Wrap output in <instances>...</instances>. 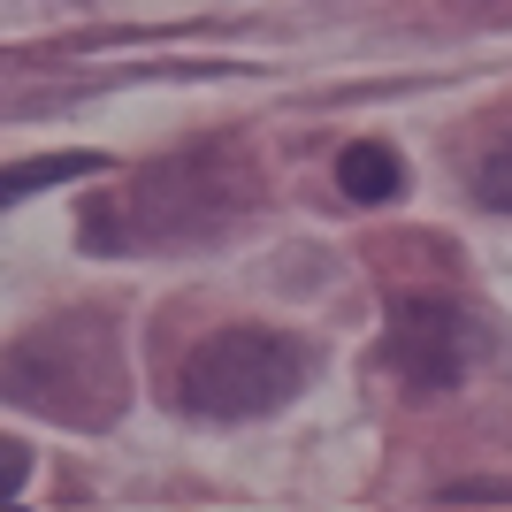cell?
Masks as SVG:
<instances>
[{
    "label": "cell",
    "mask_w": 512,
    "mask_h": 512,
    "mask_svg": "<svg viewBox=\"0 0 512 512\" xmlns=\"http://www.w3.org/2000/svg\"><path fill=\"white\" fill-rule=\"evenodd\" d=\"M0 398L62 428H107L130 398L115 314H54L0 352Z\"/></svg>",
    "instance_id": "1"
},
{
    "label": "cell",
    "mask_w": 512,
    "mask_h": 512,
    "mask_svg": "<svg viewBox=\"0 0 512 512\" xmlns=\"http://www.w3.org/2000/svg\"><path fill=\"white\" fill-rule=\"evenodd\" d=\"M314 375V352L283 329H260V321H230L184 352V375H176V406L192 421H260V413H283Z\"/></svg>",
    "instance_id": "2"
},
{
    "label": "cell",
    "mask_w": 512,
    "mask_h": 512,
    "mask_svg": "<svg viewBox=\"0 0 512 512\" xmlns=\"http://www.w3.org/2000/svg\"><path fill=\"white\" fill-rule=\"evenodd\" d=\"M383 367L398 375L406 390H451L482 367V321L467 314L459 299L444 291H413V299L390 306V329H383Z\"/></svg>",
    "instance_id": "3"
},
{
    "label": "cell",
    "mask_w": 512,
    "mask_h": 512,
    "mask_svg": "<svg viewBox=\"0 0 512 512\" xmlns=\"http://www.w3.org/2000/svg\"><path fill=\"white\" fill-rule=\"evenodd\" d=\"M337 192L360 199V207H383V199L406 192V161H398L383 138H360V146L337 153Z\"/></svg>",
    "instance_id": "4"
},
{
    "label": "cell",
    "mask_w": 512,
    "mask_h": 512,
    "mask_svg": "<svg viewBox=\"0 0 512 512\" xmlns=\"http://www.w3.org/2000/svg\"><path fill=\"white\" fill-rule=\"evenodd\" d=\"M69 176H107L100 153H46V161H16V169H0V207H16V199H39Z\"/></svg>",
    "instance_id": "5"
},
{
    "label": "cell",
    "mask_w": 512,
    "mask_h": 512,
    "mask_svg": "<svg viewBox=\"0 0 512 512\" xmlns=\"http://www.w3.org/2000/svg\"><path fill=\"white\" fill-rule=\"evenodd\" d=\"M474 207L512 214V115L482 138V153H474Z\"/></svg>",
    "instance_id": "6"
},
{
    "label": "cell",
    "mask_w": 512,
    "mask_h": 512,
    "mask_svg": "<svg viewBox=\"0 0 512 512\" xmlns=\"http://www.w3.org/2000/svg\"><path fill=\"white\" fill-rule=\"evenodd\" d=\"M23 482H31V451L0 436V505H16V497H23Z\"/></svg>",
    "instance_id": "7"
}]
</instances>
